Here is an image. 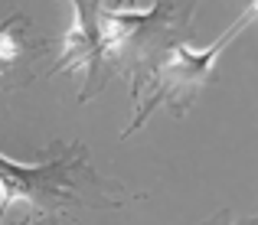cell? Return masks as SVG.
<instances>
[{"label":"cell","mask_w":258,"mask_h":225,"mask_svg":"<svg viewBox=\"0 0 258 225\" xmlns=\"http://www.w3.org/2000/svg\"><path fill=\"white\" fill-rule=\"evenodd\" d=\"M23 225H36V222H30V219H26V222H23Z\"/></svg>","instance_id":"cell-6"},{"label":"cell","mask_w":258,"mask_h":225,"mask_svg":"<svg viewBox=\"0 0 258 225\" xmlns=\"http://www.w3.org/2000/svg\"><path fill=\"white\" fill-rule=\"evenodd\" d=\"M13 206L26 209V219L59 215L66 209H118L121 199L108 196L98 173L88 167L82 144L46 154L36 163H20L0 154V222Z\"/></svg>","instance_id":"cell-2"},{"label":"cell","mask_w":258,"mask_h":225,"mask_svg":"<svg viewBox=\"0 0 258 225\" xmlns=\"http://www.w3.org/2000/svg\"><path fill=\"white\" fill-rule=\"evenodd\" d=\"M72 30L62 39V56L52 72L82 69V95L79 101L95 98L101 85L111 79L118 62L157 26H167L173 4L160 0L147 10H131V0H69Z\"/></svg>","instance_id":"cell-1"},{"label":"cell","mask_w":258,"mask_h":225,"mask_svg":"<svg viewBox=\"0 0 258 225\" xmlns=\"http://www.w3.org/2000/svg\"><path fill=\"white\" fill-rule=\"evenodd\" d=\"M232 225H258V215H252V219H245V222H232Z\"/></svg>","instance_id":"cell-5"},{"label":"cell","mask_w":258,"mask_h":225,"mask_svg":"<svg viewBox=\"0 0 258 225\" xmlns=\"http://www.w3.org/2000/svg\"><path fill=\"white\" fill-rule=\"evenodd\" d=\"M255 20H258V0H252V4L239 13V20H235L232 26H226L222 36H216L213 43L203 46V49H193L186 39H176V43H167V46H160V49H154L151 59H144V65L134 75L138 111H134V121L124 127L121 137L141 131L157 108H170L176 118H180L196 101V95L209 85V79L216 75L219 56L255 23Z\"/></svg>","instance_id":"cell-3"},{"label":"cell","mask_w":258,"mask_h":225,"mask_svg":"<svg viewBox=\"0 0 258 225\" xmlns=\"http://www.w3.org/2000/svg\"><path fill=\"white\" fill-rule=\"evenodd\" d=\"M23 62H30V39L23 33L20 13H10L0 20V79L20 69Z\"/></svg>","instance_id":"cell-4"}]
</instances>
